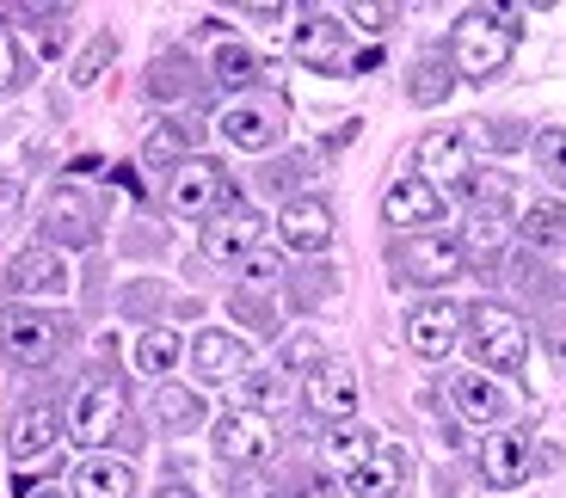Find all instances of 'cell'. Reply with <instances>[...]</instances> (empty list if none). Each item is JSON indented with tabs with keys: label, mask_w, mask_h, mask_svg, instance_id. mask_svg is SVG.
Returning <instances> with one entry per match:
<instances>
[{
	"label": "cell",
	"mask_w": 566,
	"mask_h": 498,
	"mask_svg": "<svg viewBox=\"0 0 566 498\" xmlns=\"http://www.w3.org/2000/svg\"><path fill=\"white\" fill-rule=\"evenodd\" d=\"M481 136H486V148H499V155H505V148H524V142H530L517 117H499V124H486Z\"/></svg>",
	"instance_id": "obj_41"
},
{
	"label": "cell",
	"mask_w": 566,
	"mask_h": 498,
	"mask_svg": "<svg viewBox=\"0 0 566 498\" xmlns=\"http://www.w3.org/2000/svg\"><path fill=\"white\" fill-rule=\"evenodd\" d=\"M216 129H222L241 155H265V148L283 142V112L271 99H234L222 117H216Z\"/></svg>",
	"instance_id": "obj_14"
},
{
	"label": "cell",
	"mask_w": 566,
	"mask_h": 498,
	"mask_svg": "<svg viewBox=\"0 0 566 498\" xmlns=\"http://www.w3.org/2000/svg\"><path fill=\"white\" fill-rule=\"evenodd\" d=\"M179 351H185V339H179L172 327H148V332L136 339V370L160 382V375H167L172 363H179Z\"/></svg>",
	"instance_id": "obj_31"
},
{
	"label": "cell",
	"mask_w": 566,
	"mask_h": 498,
	"mask_svg": "<svg viewBox=\"0 0 566 498\" xmlns=\"http://www.w3.org/2000/svg\"><path fill=\"white\" fill-rule=\"evenodd\" d=\"M19 203H25V179L19 172H0V229L19 222Z\"/></svg>",
	"instance_id": "obj_40"
},
{
	"label": "cell",
	"mask_w": 566,
	"mask_h": 498,
	"mask_svg": "<svg viewBox=\"0 0 566 498\" xmlns=\"http://www.w3.org/2000/svg\"><path fill=\"white\" fill-rule=\"evenodd\" d=\"M277 234H283V246L290 253H326L333 246V210H326L321 198H290L283 203V215H277Z\"/></svg>",
	"instance_id": "obj_19"
},
{
	"label": "cell",
	"mask_w": 566,
	"mask_h": 498,
	"mask_svg": "<svg viewBox=\"0 0 566 498\" xmlns=\"http://www.w3.org/2000/svg\"><path fill=\"white\" fill-rule=\"evenodd\" d=\"M210 81L222 86V93H247V86L259 81V56L247 50V43H216V56H210Z\"/></svg>",
	"instance_id": "obj_27"
},
{
	"label": "cell",
	"mask_w": 566,
	"mask_h": 498,
	"mask_svg": "<svg viewBox=\"0 0 566 498\" xmlns=\"http://www.w3.org/2000/svg\"><path fill=\"white\" fill-rule=\"evenodd\" d=\"M38 229H43V246H50V253H62V246H93V241H99V215H93L86 191L56 186V191H50V203H43Z\"/></svg>",
	"instance_id": "obj_8"
},
{
	"label": "cell",
	"mask_w": 566,
	"mask_h": 498,
	"mask_svg": "<svg viewBox=\"0 0 566 498\" xmlns=\"http://www.w3.org/2000/svg\"><path fill=\"white\" fill-rule=\"evenodd\" d=\"M259 234H265V215L253 210V203H228V210H216L210 222H203V258H247L259 246Z\"/></svg>",
	"instance_id": "obj_15"
},
{
	"label": "cell",
	"mask_w": 566,
	"mask_h": 498,
	"mask_svg": "<svg viewBox=\"0 0 566 498\" xmlns=\"http://www.w3.org/2000/svg\"><path fill=\"white\" fill-rule=\"evenodd\" d=\"M505 241H511L505 210H474V215H468V229H462V258H468V265L493 271L499 253H505Z\"/></svg>",
	"instance_id": "obj_24"
},
{
	"label": "cell",
	"mask_w": 566,
	"mask_h": 498,
	"mask_svg": "<svg viewBox=\"0 0 566 498\" xmlns=\"http://www.w3.org/2000/svg\"><path fill=\"white\" fill-rule=\"evenodd\" d=\"M548 357L566 370V327H554V332H548Z\"/></svg>",
	"instance_id": "obj_46"
},
{
	"label": "cell",
	"mask_w": 566,
	"mask_h": 498,
	"mask_svg": "<svg viewBox=\"0 0 566 498\" xmlns=\"http://www.w3.org/2000/svg\"><path fill=\"white\" fill-rule=\"evenodd\" d=\"M302 400H308V413L326 418V425H352L357 418V370L339 363V357H326L321 370L302 382Z\"/></svg>",
	"instance_id": "obj_12"
},
{
	"label": "cell",
	"mask_w": 566,
	"mask_h": 498,
	"mask_svg": "<svg viewBox=\"0 0 566 498\" xmlns=\"http://www.w3.org/2000/svg\"><path fill=\"white\" fill-rule=\"evenodd\" d=\"M450 406H455V418L493 431L499 418L511 413V394L493 382V375H481V370H455V375H450Z\"/></svg>",
	"instance_id": "obj_18"
},
{
	"label": "cell",
	"mask_w": 566,
	"mask_h": 498,
	"mask_svg": "<svg viewBox=\"0 0 566 498\" xmlns=\"http://www.w3.org/2000/svg\"><path fill=\"white\" fill-rule=\"evenodd\" d=\"M142 160L148 167H185L191 160V124H155L148 129V142H142Z\"/></svg>",
	"instance_id": "obj_30"
},
{
	"label": "cell",
	"mask_w": 566,
	"mask_h": 498,
	"mask_svg": "<svg viewBox=\"0 0 566 498\" xmlns=\"http://www.w3.org/2000/svg\"><path fill=\"white\" fill-rule=\"evenodd\" d=\"M19 81H25V68H19V50H13V38H7V25H0V93L19 86Z\"/></svg>",
	"instance_id": "obj_42"
},
{
	"label": "cell",
	"mask_w": 566,
	"mask_h": 498,
	"mask_svg": "<svg viewBox=\"0 0 566 498\" xmlns=\"http://www.w3.org/2000/svg\"><path fill=\"white\" fill-rule=\"evenodd\" d=\"M203 400L191 394V388H179V382H160L155 388V425L167 431V437H185V431H198L203 425Z\"/></svg>",
	"instance_id": "obj_26"
},
{
	"label": "cell",
	"mask_w": 566,
	"mask_h": 498,
	"mask_svg": "<svg viewBox=\"0 0 566 498\" xmlns=\"http://www.w3.org/2000/svg\"><path fill=\"white\" fill-rule=\"evenodd\" d=\"M388 265L407 277V284H424V289H443L450 277H462V241H450V234H407V241L388 253Z\"/></svg>",
	"instance_id": "obj_6"
},
{
	"label": "cell",
	"mask_w": 566,
	"mask_h": 498,
	"mask_svg": "<svg viewBox=\"0 0 566 498\" xmlns=\"http://www.w3.org/2000/svg\"><path fill=\"white\" fill-rule=\"evenodd\" d=\"M234 498H277V492H271V486L259 480V468H247L241 480H234Z\"/></svg>",
	"instance_id": "obj_44"
},
{
	"label": "cell",
	"mask_w": 566,
	"mask_h": 498,
	"mask_svg": "<svg viewBox=\"0 0 566 498\" xmlns=\"http://www.w3.org/2000/svg\"><path fill=\"white\" fill-rule=\"evenodd\" d=\"M74 498H136V468L124 456H81L74 462Z\"/></svg>",
	"instance_id": "obj_21"
},
{
	"label": "cell",
	"mask_w": 566,
	"mask_h": 498,
	"mask_svg": "<svg viewBox=\"0 0 566 498\" xmlns=\"http://www.w3.org/2000/svg\"><path fill=\"white\" fill-rule=\"evenodd\" d=\"M400 486H407V449L388 443V449H376V456L345 480V492H352V498H395Z\"/></svg>",
	"instance_id": "obj_23"
},
{
	"label": "cell",
	"mask_w": 566,
	"mask_h": 498,
	"mask_svg": "<svg viewBox=\"0 0 566 498\" xmlns=\"http://www.w3.org/2000/svg\"><path fill=\"white\" fill-rule=\"evenodd\" d=\"M112 56H117V38H112V31H99V38H93L81 56H74V86H93V81L105 74V62H112Z\"/></svg>",
	"instance_id": "obj_36"
},
{
	"label": "cell",
	"mask_w": 566,
	"mask_h": 498,
	"mask_svg": "<svg viewBox=\"0 0 566 498\" xmlns=\"http://www.w3.org/2000/svg\"><path fill=\"white\" fill-rule=\"evenodd\" d=\"M450 86H455V68H450V62H443V56H424L419 68L407 74V99L431 112V105H443V99H450Z\"/></svg>",
	"instance_id": "obj_29"
},
{
	"label": "cell",
	"mask_w": 566,
	"mask_h": 498,
	"mask_svg": "<svg viewBox=\"0 0 566 498\" xmlns=\"http://www.w3.org/2000/svg\"><path fill=\"white\" fill-rule=\"evenodd\" d=\"M155 498H198V492H191V486H179V480H172V486H160Z\"/></svg>",
	"instance_id": "obj_47"
},
{
	"label": "cell",
	"mask_w": 566,
	"mask_h": 498,
	"mask_svg": "<svg viewBox=\"0 0 566 498\" xmlns=\"http://www.w3.org/2000/svg\"><path fill=\"white\" fill-rule=\"evenodd\" d=\"M517 234H524V246H536V253H554V246H566V203L542 198L524 210V222H517Z\"/></svg>",
	"instance_id": "obj_28"
},
{
	"label": "cell",
	"mask_w": 566,
	"mask_h": 498,
	"mask_svg": "<svg viewBox=\"0 0 566 498\" xmlns=\"http://www.w3.org/2000/svg\"><path fill=\"white\" fill-rule=\"evenodd\" d=\"M511 50H517V19L511 13L474 7V13H462L450 25V68L462 74V81H499Z\"/></svg>",
	"instance_id": "obj_2"
},
{
	"label": "cell",
	"mask_w": 566,
	"mask_h": 498,
	"mask_svg": "<svg viewBox=\"0 0 566 498\" xmlns=\"http://www.w3.org/2000/svg\"><path fill=\"white\" fill-rule=\"evenodd\" d=\"M455 339H462V308H455V301H443V296L412 301V314H407V345H412V357H424V363H443V357L455 351Z\"/></svg>",
	"instance_id": "obj_10"
},
{
	"label": "cell",
	"mask_w": 566,
	"mask_h": 498,
	"mask_svg": "<svg viewBox=\"0 0 566 498\" xmlns=\"http://www.w3.org/2000/svg\"><path fill=\"white\" fill-rule=\"evenodd\" d=\"M290 179H302V160H277V167L265 172V186H271V191H290Z\"/></svg>",
	"instance_id": "obj_43"
},
{
	"label": "cell",
	"mask_w": 566,
	"mask_h": 498,
	"mask_svg": "<svg viewBox=\"0 0 566 498\" xmlns=\"http://www.w3.org/2000/svg\"><path fill=\"white\" fill-rule=\"evenodd\" d=\"M462 332H468V351H474L481 375L499 382L505 370H524L530 327L517 308H505V301H474V308H462Z\"/></svg>",
	"instance_id": "obj_3"
},
{
	"label": "cell",
	"mask_w": 566,
	"mask_h": 498,
	"mask_svg": "<svg viewBox=\"0 0 566 498\" xmlns=\"http://www.w3.org/2000/svg\"><path fill=\"white\" fill-rule=\"evenodd\" d=\"M19 498H74V492H62V486H19Z\"/></svg>",
	"instance_id": "obj_45"
},
{
	"label": "cell",
	"mask_w": 566,
	"mask_h": 498,
	"mask_svg": "<svg viewBox=\"0 0 566 498\" xmlns=\"http://www.w3.org/2000/svg\"><path fill=\"white\" fill-rule=\"evenodd\" d=\"M241 406H247V413H277V406H283V375L277 370H253V375H247V382H241Z\"/></svg>",
	"instance_id": "obj_35"
},
{
	"label": "cell",
	"mask_w": 566,
	"mask_h": 498,
	"mask_svg": "<svg viewBox=\"0 0 566 498\" xmlns=\"http://www.w3.org/2000/svg\"><path fill=\"white\" fill-rule=\"evenodd\" d=\"M369 456H376V437H369V431L357 425V418H352V425H326V437H321V462H326L333 474H345V480H352V474L364 468Z\"/></svg>",
	"instance_id": "obj_25"
},
{
	"label": "cell",
	"mask_w": 566,
	"mask_h": 498,
	"mask_svg": "<svg viewBox=\"0 0 566 498\" xmlns=\"http://www.w3.org/2000/svg\"><path fill=\"white\" fill-rule=\"evenodd\" d=\"M481 480L493 486V492H511V486L530 480V449L517 431H493V437L481 443Z\"/></svg>",
	"instance_id": "obj_22"
},
{
	"label": "cell",
	"mask_w": 566,
	"mask_h": 498,
	"mask_svg": "<svg viewBox=\"0 0 566 498\" xmlns=\"http://www.w3.org/2000/svg\"><path fill=\"white\" fill-rule=\"evenodd\" d=\"M228 314H234L253 339H271V332H277V308H271L265 296H253V289H234V296H228Z\"/></svg>",
	"instance_id": "obj_33"
},
{
	"label": "cell",
	"mask_w": 566,
	"mask_h": 498,
	"mask_svg": "<svg viewBox=\"0 0 566 498\" xmlns=\"http://www.w3.org/2000/svg\"><path fill=\"white\" fill-rule=\"evenodd\" d=\"M62 418H69V413H62L56 400H25V406L13 413V425H7V456H13V462L50 456V449H56V437L69 431Z\"/></svg>",
	"instance_id": "obj_16"
},
{
	"label": "cell",
	"mask_w": 566,
	"mask_h": 498,
	"mask_svg": "<svg viewBox=\"0 0 566 498\" xmlns=\"http://www.w3.org/2000/svg\"><path fill=\"white\" fill-rule=\"evenodd\" d=\"M191 363H198L203 382H241V370H253V351H247V339L210 327L191 339Z\"/></svg>",
	"instance_id": "obj_20"
},
{
	"label": "cell",
	"mask_w": 566,
	"mask_h": 498,
	"mask_svg": "<svg viewBox=\"0 0 566 498\" xmlns=\"http://www.w3.org/2000/svg\"><path fill=\"white\" fill-rule=\"evenodd\" d=\"M296 62L314 74H345L352 68V38H345L339 13H308L296 25Z\"/></svg>",
	"instance_id": "obj_11"
},
{
	"label": "cell",
	"mask_w": 566,
	"mask_h": 498,
	"mask_svg": "<svg viewBox=\"0 0 566 498\" xmlns=\"http://www.w3.org/2000/svg\"><path fill=\"white\" fill-rule=\"evenodd\" d=\"M124 413H129L124 382H112V375H105V382H86L81 394H74V406H69V418H62V425H69V437L81 443L86 456H99L105 443L124 431Z\"/></svg>",
	"instance_id": "obj_5"
},
{
	"label": "cell",
	"mask_w": 566,
	"mask_h": 498,
	"mask_svg": "<svg viewBox=\"0 0 566 498\" xmlns=\"http://www.w3.org/2000/svg\"><path fill=\"white\" fill-rule=\"evenodd\" d=\"M216 456H222L228 468H265V462L277 456V425H271L265 413L234 406V413L216 418Z\"/></svg>",
	"instance_id": "obj_7"
},
{
	"label": "cell",
	"mask_w": 566,
	"mask_h": 498,
	"mask_svg": "<svg viewBox=\"0 0 566 498\" xmlns=\"http://www.w3.org/2000/svg\"><path fill=\"white\" fill-rule=\"evenodd\" d=\"M419 179L424 186H468V172H474V160H468V136L462 129H431V136H419Z\"/></svg>",
	"instance_id": "obj_17"
},
{
	"label": "cell",
	"mask_w": 566,
	"mask_h": 498,
	"mask_svg": "<svg viewBox=\"0 0 566 498\" xmlns=\"http://www.w3.org/2000/svg\"><path fill=\"white\" fill-rule=\"evenodd\" d=\"M345 19H352V25H364L369 38H382V31L400 19V7H376V0L364 7V0H357V7H345Z\"/></svg>",
	"instance_id": "obj_39"
},
{
	"label": "cell",
	"mask_w": 566,
	"mask_h": 498,
	"mask_svg": "<svg viewBox=\"0 0 566 498\" xmlns=\"http://www.w3.org/2000/svg\"><path fill=\"white\" fill-rule=\"evenodd\" d=\"M382 222H388V229H407V234H438L443 191L424 186L419 172H412V179H395V186H388V198H382Z\"/></svg>",
	"instance_id": "obj_13"
},
{
	"label": "cell",
	"mask_w": 566,
	"mask_h": 498,
	"mask_svg": "<svg viewBox=\"0 0 566 498\" xmlns=\"http://www.w3.org/2000/svg\"><path fill=\"white\" fill-rule=\"evenodd\" d=\"M321 363H326V351H321V339H314V332H302V339H290V345H283V370H321Z\"/></svg>",
	"instance_id": "obj_38"
},
{
	"label": "cell",
	"mask_w": 566,
	"mask_h": 498,
	"mask_svg": "<svg viewBox=\"0 0 566 498\" xmlns=\"http://www.w3.org/2000/svg\"><path fill=\"white\" fill-rule=\"evenodd\" d=\"M7 296L13 301H56L69 296V258L50 253V246H25V253L7 265Z\"/></svg>",
	"instance_id": "obj_9"
},
{
	"label": "cell",
	"mask_w": 566,
	"mask_h": 498,
	"mask_svg": "<svg viewBox=\"0 0 566 498\" xmlns=\"http://www.w3.org/2000/svg\"><path fill=\"white\" fill-rule=\"evenodd\" d=\"M191 56H185V50H167V56L155 62V68H148V99H185V93H191Z\"/></svg>",
	"instance_id": "obj_32"
},
{
	"label": "cell",
	"mask_w": 566,
	"mask_h": 498,
	"mask_svg": "<svg viewBox=\"0 0 566 498\" xmlns=\"http://www.w3.org/2000/svg\"><path fill=\"white\" fill-rule=\"evenodd\" d=\"M241 271H247V284H277V277H283V253H277V246H253V253L241 258Z\"/></svg>",
	"instance_id": "obj_37"
},
{
	"label": "cell",
	"mask_w": 566,
	"mask_h": 498,
	"mask_svg": "<svg viewBox=\"0 0 566 498\" xmlns=\"http://www.w3.org/2000/svg\"><path fill=\"white\" fill-rule=\"evenodd\" d=\"M74 339V320L62 308H31V301H7L0 308V357L19 370H50Z\"/></svg>",
	"instance_id": "obj_1"
},
{
	"label": "cell",
	"mask_w": 566,
	"mask_h": 498,
	"mask_svg": "<svg viewBox=\"0 0 566 498\" xmlns=\"http://www.w3.org/2000/svg\"><path fill=\"white\" fill-rule=\"evenodd\" d=\"M228 203H234V186H228L222 160L191 155L185 167L167 172V210L179 215V222H210V215L228 210Z\"/></svg>",
	"instance_id": "obj_4"
},
{
	"label": "cell",
	"mask_w": 566,
	"mask_h": 498,
	"mask_svg": "<svg viewBox=\"0 0 566 498\" xmlns=\"http://www.w3.org/2000/svg\"><path fill=\"white\" fill-rule=\"evenodd\" d=\"M530 155H536L542 179L566 191V129H542V136H530Z\"/></svg>",
	"instance_id": "obj_34"
}]
</instances>
